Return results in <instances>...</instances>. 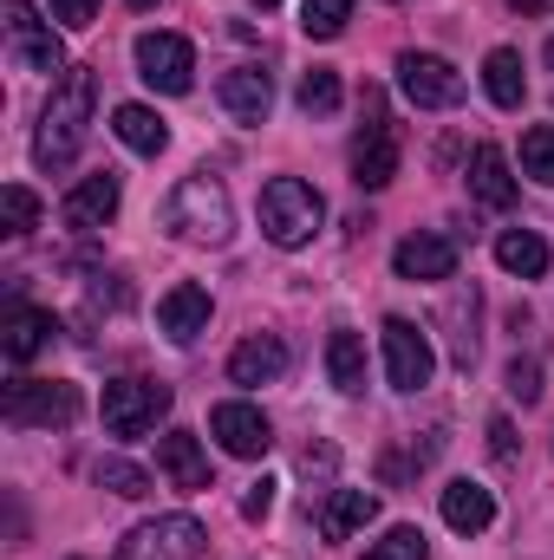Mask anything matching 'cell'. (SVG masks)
Returning a JSON list of instances; mask_svg holds the SVG:
<instances>
[{"instance_id":"7c38bea8","label":"cell","mask_w":554,"mask_h":560,"mask_svg":"<svg viewBox=\"0 0 554 560\" xmlns=\"http://www.w3.org/2000/svg\"><path fill=\"white\" fill-rule=\"evenodd\" d=\"M118 202H125V183H118L112 170H99V176H85V183H72V189H66L59 222H66V229H79V235H92V229H105V222L118 215Z\"/></svg>"},{"instance_id":"7402d4cb","label":"cell","mask_w":554,"mask_h":560,"mask_svg":"<svg viewBox=\"0 0 554 560\" xmlns=\"http://www.w3.org/2000/svg\"><path fill=\"white\" fill-rule=\"evenodd\" d=\"M112 131H118L125 150H138V156H163V150H170V125H163L150 105H118V112H112Z\"/></svg>"},{"instance_id":"836d02e7","label":"cell","mask_w":554,"mask_h":560,"mask_svg":"<svg viewBox=\"0 0 554 560\" xmlns=\"http://www.w3.org/2000/svg\"><path fill=\"white\" fill-rule=\"evenodd\" d=\"M53 20L72 26V33H85V26L99 20V0H53Z\"/></svg>"},{"instance_id":"d590c367","label":"cell","mask_w":554,"mask_h":560,"mask_svg":"<svg viewBox=\"0 0 554 560\" xmlns=\"http://www.w3.org/2000/svg\"><path fill=\"white\" fill-rule=\"evenodd\" d=\"M268 509H275V482L262 476V482H249V495H242V515H249V522H262Z\"/></svg>"},{"instance_id":"d4e9b609","label":"cell","mask_w":554,"mask_h":560,"mask_svg":"<svg viewBox=\"0 0 554 560\" xmlns=\"http://www.w3.org/2000/svg\"><path fill=\"white\" fill-rule=\"evenodd\" d=\"M366 372H372V365H366V339H359V332H333V339H326V378H333L346 398H359V392H366Z\"/></svg>"},{"instance_id":"d6986e66","label":"cell","mask_w":554,"mask_h":560,"mask_svg":"<svg viewBox=\"0 0 554 560\" xmlns=\"http://www.w3.org/2000/svg\"><path fill=\"white\" fill-rule=\"evenodd\" d=\"M372 515H379V495H372V489H333V495L313 509V522H320L326 541H353Z\"/></svg>"},{"instance_id":"603a6c76","label":"cell","mask_w":554,"mask_h":560,"mask_svg":"<svg viewBox=\"0 0 554 560\" xmlns=\"http://www.w3.org/2000/svg\"><path fill=\"white\" fill-rule=\"evenodd\" d=\"M496 261H503V275H516V280H542L549 275V242L535 229H503L496 235Z\"/></svg>"},{"instance_id":"cb8c5ba5","label":"cell","mask_w":554,"mask_h":560,"mask_svg":"<svg viewBox=\"0 0 554 560\" xmlns=\"http://www.w3.org/2000/svg\"><path fill=\"white\" fill-rule=\"evenodd\" d=\"M443 522H450L457 535H483V528L496 522L489 489H483V482H450V489H443Z\"/></svg>"},{"instance_id":"83f0119b","label":"cell","mask_w":554,"mask_h":560,"mask_svg":"<svg viewBox=\"0 0 554 560\" xmlns=\"http://www.w3.org/2000/svg\"><path fill=\"white\" fill-rule=\"evenodd\" d=\"M353 20V0H300V26L307 39H339Z\"/></svg>"},{"instance_id":"9a60e30c","label":"cell","mask_w":554,"mask_h":560,"mask_svg":"<svg viewBox=\"0 0 554 560\" xmlns=\"http://www.w3.org/2000/svg\"><path fill=\"white\" fill-rule=\"evenodd\" d=\"M157 463H163L170 489H183V495H203L209 489V456H203V443L189 430H163L157 436Z\"/></svg>"},{"instance_id":"4316f807","label":"cell","mask_w":554,"mask_h":560,"mask_svg":"<svg viewBox=\"0 0 554 560\" xmlns=\"http://www.w3.org/2000/svg\"><path fill=\"white\" fill-rule=\"evenodd\" d=\"M293 98H300V112H307V118H326V112H339V72H333V66H313V72H300Z\"/></svg>"},{"instance_id":"8fae6325","label":"cell","mask_w":554,"mask_h":560,"mask_svg":"<svg viewBox=\"0 0 554 560\" xmlns=\"http://www.w3.org/2000/svg\"><path fill=\"white\" fill-rule=\"evenodd\" d=\"M399 92L417 112H450V105H463V72L437 52H399Z\"/></svg>"},{"instance_id":"44dd1931","label":"cell","mask_w":554,"mask_h":560,"mask_svg":"<svg viewBox=\"0 0 554 560\" xmlns=\"http://www.w3.org/2000/svg\"><path fill=\"white\" fill-rule=\"evenodd\" d=\"M470 196L483 209H509L516 202V176H509V156L496 143H476V156H470Z\"/></svg>"},{"instance_id":"52a82bcc","label":"cell","mask_w":554,"mask_h":560,"mask_svg":"<svg viewBox=\"0 0 554 560\" xmlns=\"http://www.w3.org/2000/svg\"><path fill=\"white\" fill-rule=\"evenodd\" d=\"M399 176V125L385 112V92H366V131L353 143V183L359 189H385Z\"/></svg>"},{"instance_id":"2e32d148","label":"cell","mask_w":554,"mask_h":560,"mask_svg":"<svg viewBox=\"0 0 554 560\" xmlns=\"http://www.w3.org/2000/svg\"><path fill=\"white\" fill-rule=\"evenodd\" d=\"M287 378V346H280L275 332H255V339H242L235 352H229V385H275Z\"/></svg>"},{"instance_id":"8992f818","label":"cell","mask_w":554,"mask_h":560,"mask_svg":"<svg viewBox=\"0 0 554 560\" xmlns=\"http://www.w3.org/2000/svg\"><path fill=\"white\" fill-rule=\"evenodd\" d=\"M0 411H7L13 430H66L79 418V385H66V378H13Z\"/></svg>"},{"instance_id":"1f68e13d","label":"cell","mask_w":554,"mask_h":560,"mask_svg":"<svg viewBox=\"0 0 554 560\" xmlns=\"http://www.w3.org/2000/svg\"><path fill=\"white\" fill-rule=\"evenodd\" d=\"M522 170L554 189V125H535V131L522 138Z\"/></svg>"},{"instance_id":"4dcf8cb0","label":"cell","mask_w":554,"mask_h":560,"mask_svg":"<svg viewBox=\"0 0 554 560\" xmlns=\"http://www.w3.org/2000/svg\"><path fill=\"white\" fill-rule=\"evenodd\" d=\"M0 209H7V235H33L39 229V196L26 183H7L0 189Z\"/></svg>"},{"instance_id":"f1b7e54d","label":"cell","mask_w":554,"mask_h":560,"mask_svg":"<svg viewBox=\"0 0 554 560\" xmlns=\"http://www.w3.org/2000/svg\"><path fill=\"white\" fill-rule=\"evenodd\" d=\"M99 489H112V495H125V502H138V495H150V476H143L138 463H125V456H99Z\"/></svg>"},{"instance_id":"6da1fadb","label":"cell","mask_w":554,"mask_h":560,"mask_svg":"<svg viewBox=\"0 0 554 560\" xmlns=\"http://www.w3.org/2000/svg\"><path fill=\"white\" fill-rule=\"evenodd\" d=\"M92 105H99V79H92V66H72L53 85L46 112H39V138H33V163L39 170H66L79 156V143L92 131Z\"/></svg>"},{"instance_id":"f35d334b","label":"cell","mask_w":554,"mask_h":560,"mask_svg":"<svg viewBox=\"0 0 554 560\" xmlns=\"http://www.w3.org/2000/svg\"><path fill=\"white\" fill-rule=\"evenodd\" d=\"M549 66H554V39H549Z\"/></svg>"},{"instance_id":"5bb4252c","label":"cell","mask_w":554,"mask_h":560,"mask_svg":"<svg viewBox=\"0 0 554 560\" xmlns=\"http://www.w3.org/2000/svg\"><path fill=\"white\" fill-rule=\"evenodd\" d=\"M399 280H457V242L450 235H405L392 248Z\"/></svg>"},{"instance_id":"74e56055","label":"cell","mask_w":554,"mask_h":560,"mask_svg":"<svg viewBox=\"0 0 554 560\" xmlns=\"http://www.w3.org/2000/svg\"><path fill=\"white\" fill-rule=\"evenodd\" d=\"M131 7H138V13H143V7H157V0H131Z\"/></svg>"},{"instance_id":"e575fe53","label":"cell","mask_w":554,"mask_h":560,"mask_svg":"<svg viewBox=\"0 0 554 560\" xmlns=\"http://www.w3.org/2000/svg\"><path fill=\"white\" fill-rule=\"evenodd\" d=\"M489 450H496L503 469H516V430H509V418H489Z\"/></svg>"},{"instance_id":"ba28073f","label":"cell","mask_w":554,"mask_h":560,"mask_svg":"<svg viewBox=\"0 0 554 560\" xmlns=\"http://www.w3.org/2000/svg\"><path fill=\"white\" fill-rule=\"evenodd\" d=\"M138 79L163 98H183L196 85V46L183 33H138Z\"/></svg>"},{"instance_id":"e0dca14e","label":"cell","mask_w":554,"mask_h":560,"mask_svg":"<svg viewBox=\"0 0 554 560\" xmlns=\"http://www.w3.org/2000/svg\"><path fill=\"white\" fill-rule=\"evenodd\" d=\"M157 326H163L176 346L203 339V332H209V293H203V287H189V280H183V287H170V293L157 300Z\"/></svg>"},{"instance_id":"ab89813d","label":"cell","mask_w":554,"mask_h":560,"mask_svg":"<svg viewBox=\"0 0 554 560\" xmlns=\"http://www.w3.org/2000/svg\"><path fill=\"white\" fill-rule=\"evenodd\" d=\"M262 7H275V0H262Z\"/></svg>"},{"instance_id":"7a4b0ae2","label":"cell","mask_w":554,"mask_h":560,"mask_svg":"<svg viewBox=\"0 0 554 560\" xmlns=\"http://www.w3.org/2000/svg\"><path fill=\"white\" fill-rule=\"evenodd\" d=\"M163 229H170L176 242H203V248H222V242L235 235V202H229L222 176H209V170L183 176V183L170 189V202H163Z\"/></svg>"},{"instance_id":"484cf974","label":"cell","mask_w":554,"mask_h":560,"mask_svg":"<svg viewBox=\"0 0 554 560\" xmlns=\"http://www.w3.org/2000/svg\"><path fill=\"white\" fill-rule=\"evenodd\" d=\"M483 85H489V98H496L503 112H516V105H522V92H529V79H522V52L496 46V52L483 59Z\"/></svg>"},{"instance_id":"d6a6232c","label":"cell","mask_w":554,"mask_h":560,"mask_svg":"<svg viewBox=\"0 0 554 560\" xmlns=\"http://www.w3.org/2000/svg\"><path fill=\"white\" fill-rule=\"evenodd\" d=\"M509 398L516 405H535L542 398V365L535 359H509Z\"/></svg>"},{"instance_id":"ac0fdd59","label":"cell","mask_w":554,"mask_h":560,"mask_svg":"<svg viewBox=\"0 0 554 560\" xmlns=\"http://www.w3.org/2000/svg\"><path fill=\"white\" fill-rule=\"evenodd\" d=\"M53 332H59L53 313H39V306H13V313L0 319V352H7L13 365H26V359H39V352L53 346Z\"/></svg>"},{"instance_id":"30bf717a","label":"cell","mask_w":554,"mask_h":560,"mask_svg":"<svg viewBox=\"0 0 554 560\" xmlns=\"http://www.w3.org/2000/svg\"><path fill=\"white\" fill-rule=\"evenodd\" d=\"M118 560H203V522L196 515H157L125 535Z\"/></svg>"},{"instance_id":"3957f363","label":"cell","mask_w":554,"mask_h":560,"mask_svg":"<svg viewBox=\"0 0 554 560\" xmlns=\"http://www.w3.org/2000/svg\"><path fill=\"white\" fill-rule=\"evenodd\" d=\"M320 222H326V202H320L313 183L275 176V183L262 189V235H268L275 248H307V242L320 235Z\"/></svg>"},{"instance_id":"5b68a950","label":"cell","mask_w":554,"mask_h":560,"mask_svg":"<svg viewBox=\"0 0 554 560\" xmlns=\"http://www.w3.org/2000/svg\"><path fill=\"white\" fill-rule=\"evenodd\" d=\"M0 26H7V59H13L20 72H46V79H53V72H72L59 33L39 20L33 0H7V7H0Z\"/></svg>"},{"instance_id":"277c9868","label":"cell","mask_w":554,"mask_h":560,"mask_svg":"<svg viewBox=\"0 0 554 560\" xmlns=\"http://www.w3.org/2000/svg\"><path fill=\"white\" fill-rule=\"evenodd\" d=\"M170 405H176V392L163 378H112L105 398H99L112 436H150L157 418H170Z\"/></svg>"},{"instance_id":"4fadbf2b","label":"cell","mask_w":554,"mask_h":560,"mask_svg":"<svg viewBox=\"0 0 554 560\" xmlns=\"http://www.w3.org/2000/svg\"><path fill=\"white\" fill-rule=\"evenodd\" d=\"M209 430H216V443H222L229 456H242V463L268 456V443H275V430H268V418H262L255 405H242V398L216 405V411H209Z\"/></svg>"},{"instance_id":"8d00e7d4","label":"cell","mask_w":554,"mask_h":560,"mask_svg":"<svg viewBox=\"0 0 554 560\" xmlns=\"http://www.w3.org/2000/svg\"><path fill=\"white\" fill-rule=\"evenodd\" d=\"M509 7H516V13H529V20H535V13H554V0H509Z\"/></svg>"},{"instance_id":"f546056e","label":"cell","mask_w":554,"mask_h":560,"mask_svg":"<svg viewBox=\"0 0 554 560\" xmlns=\"http://www.w3.org/2000/svg\"><path fill=\"white\" fill-rule=\"evenodd\" d=\"M366 560H430V541L417 535L412 522H399V528H385V541H372Z\"/></svg>"},{"instance_id":"9c48e42d","label":"cell","mask_w":554,"mask_h":560,"mask_svg":"<svg viewBox=\"0 0 554 560\" xmlns=\"http://www.w3.org/2000/svg\"><path fill=\"white\" fill-rule=\"evenodd\" d=\"M379 346H385V378H392V392H424L430 385V372H437V352H430V332L412 326V319H385L379 326Z\"/></svg>"},{"instance_id":"ffe728a7","label":"cell","mask_w":554,"mask_h":560,"mask_svg":"<svg viewBox=\"0 0 554 560\" xmlns=\"http://www.w3.org/2000/svg\"><path fill=\"white\" fill-rule=\"evenodd\" d=\"M222 105H229V118L262 125L268 105H275V79L262 66H235V72H222Z\"/></svg>"}]
</instances>
